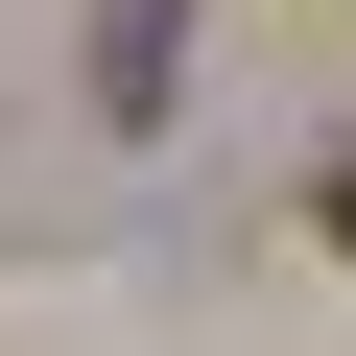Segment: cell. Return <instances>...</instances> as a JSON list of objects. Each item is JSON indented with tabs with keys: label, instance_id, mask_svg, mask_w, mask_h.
I'll return each instance as SVG.
<instances>
[{
	"label": "cell",
	"instance_id": "cell-1",
	"mask_svg": "<svg viewBox=\"0 0 356 356\" xmlns=\"http://www.w3.org/2000/svg\"><path fill=\"white\" fill-rule=\"evenodd\" d=\"M332 238H356V166H332Z\"/></svg>",
	"mask_w": 356,
	"mask_h": 356
}]
</instances>
